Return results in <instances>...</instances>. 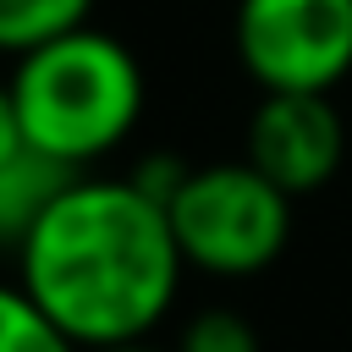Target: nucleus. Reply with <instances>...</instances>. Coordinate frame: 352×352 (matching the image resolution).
<instances>
[{
	"label": "nucleus",
	"instance_id": "f257e3e1",
	"mask_svg": "<svg viewBox=\"0 0 352 352\" xmlns=\"http://www.w3.org/2000/svg\"><path fill=\"white\" fill-rule=\"evenodd\" d=\"M165 204L132 176H72L16 242V286L77 346L143 341L182 292Z\"/></svg>",
	"mask_w": 352,
	"mask_h": 352
},
{
	"label": "nucleus",
	"instance_id": "f03ea898",
	"mask_svg": "<svg viewBox=\"0 0 352 352\" xmlns=\"http://www.w3.org/2000/svg\"><path fill=\"white\" fill-rule=\"evenodd\" d=\"M11 104L28 148L50 154L66 170H88L121 148L143 116V66L138 55L99 28H72L11 66Z\"/></svg>",
	"mask_w": 352,
	"mask_h": 352
},
{
	"label": "nucleus",
	"instance_id": "7ed1b4c3",
	"mask_svg": "<svg viewBox=\"0 0 352 352\" xmlns=\"http://www.w3.org/2000/svg\"><path fill=\"white\" fill-rule=\"evenodd\" d=\"M165 220L182 264L214 280L264 275L292 242V198L248 160L187 165L182 187L165 204Z\"/></svg>",
	"mask_w": 352,
	"mask_h": 352
},
{
	"label": "nucleus",
	"instance_id": "20e7f679",
	"mask_svg": "<svg viewBox=\"0 0 352 352\" xmlns=\"http://www.w3.org/2000/svg\"><path fill=\"white\" fill-rule=\"evenodd\" d=\"M231 38L264 94H330L352 72V0H236Z\"/></svg>",
	"mask_w": 352,
	"mask_h": 352
},
{
	"label": "nucleus",
	"instance_id": "39448f33",
	"mask_svg": "<svg viewBox=\"0 0 352 352\" xmlns=\"http://www.w3.org/2000/svg\"><path fill=\"white\" fill-rule=\"evenodd\" d=\"M258 176H270L286 198L330 187L346 160V121L330 94H264L248 116V154Z\"/></svg>",
	"mask_w": 352,
	"mask_h": 352
},
{
	"label": "nucleus",
	"instance_id": "423d86ee",
	"mask_svg": "<svg viewBox=\"0 0 352 352\" xmlns=\"http://www.w3.org/2000/svg\"><path fill=\"white\" fill-rule=\"evenodd\" d=\"M72 176H77V170L55 165V160L38 154V148H22V154L0 160V248H16V242L33 231V220L50 209V198H55Z\"/></svg>",
	"mask_w": 352,
	"mask_h": 352
},
{
	"label": "nucleus",
	"instance_id": "0eeeda50",
	"mask_svg": "<svg viewBox=\"0 0 352 352\" xmlns=\"http://www.w3.org/2000/svg\"><path fill=\"white\" fill-rule=\"evenodd\" d=\"M94 0H0V55H28L82 28Z\"/></svg>",
	"mask_w": 352,
	"mask_h": 352
},
{
	"label": "nucleus",
	"instance_id": "6e6552de",
	"mask_svg": "<svg viewBox=\"0 0 352 352\" xmlns=\"http://www.w3.org/2000/svg\"><path fill=\"white\" fill-rule=\"evenodd\" d=\"M0 352H77V346L44 319V308L16 280H0Z\"/></svg>",
	"mask_w": 352,
	"mask_h": 352
},
{
	"label": "nucleus",
	"instance_id": "1a4fd4ad",
	"mask_svg": "<svg viewBox=\"0 0 352 352\" xmlns=\"http://www.w3.org/2000/svg\"><path fill=\"white\" fill-rule=\"evenodd\" d=\"M170 352H258V330L236 308H204L182 324Z\"/></svg>",
	"mask_w": 352,
	"mask_h": 352
},
{
	"label": "nucleus",
	"instance_id": "9d476101",
	"mask_svg": "<svg viewBox=\"0 0 352 352\" xmlns=\"http://www.w3.org/2000/svg\"><path fill=\"white\" fill-rule=\"evenodd\" d=\"M182 176H187V165H182L176 154H148V160L132 170V182H138L154 204H170V192L182 187Z\"/></svg>",
	"mask_w": 352,
	"mask_h": 352
},
{
	"label": "nucleus",
	"instance_id": "9b49d317",
	"mask_svg": "<svg viewBox=\"0 0 352 352\" xmlns=\"http://www.w3.org/2000/svg\"><path fill=\"white\" fill-rule=\"evenodd\" d=\"M22 148H28V138H22V121H16L11 88L0 82V160H11V154H22Z\"/></svg>",
	"mask_w": 352,
	"mask_h": 352
},
{
	"label": "nucleus",
	"instance_id": "f8f14e48",
	"mask_svg": "<svg viewBox=\"0 0 352 352\" xmlns=\"http://www.w3.org/2000/svg\"><path fill=\"white\" fill-rule=\"evenodd\" d=\"M94 352H170V346H154V341L143 336V341H116V346H94Z\"/></svg>",
	"mask_w": 352,
	"mask_h": 352
}]
</instances>
